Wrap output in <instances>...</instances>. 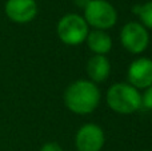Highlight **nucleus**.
Instances as JSON below:
<instances>
[{
  "instance_id": "obj_1",
  "label": "nucleus",
  "mask_w": 152,
  "mask_h": 151,
  "mask_svg": "<svg viewBox=\"0 0 152 151\" xmlns=\"http://www.w3.org/2000/svg\"><path fill=\"white\" fill-rule=\"evenodd\" d=\"M100 102V91L91 80H76L64 94V103L69 111L86 115L92 112Z\"/></svg>"
},
{
  "instance_id": "obj_2",
  "label": "nucleus",
  "mask_w": 152,
  "mask_h": 151,
  "mask_svg": "<svg viewBox=\"0 0 152 151\" xmlns=\"http://www.w3.org/2000/svg\"><path fill=\"white\" fill-rule=\"evenodd\" d=\"M107 103L119 114H132L142 107V95L129 83H115L107 91Z\"/></svg>"
},
{
  "instance_id": "obj_3",
  "label": "nucleus",
  "mask_w": 152,
  "mask_h": 151,
  "mask_svg": "<svg viewBox=\"0 0 152 151\" xmlns=\"http://www.w3.org/2000/svg\"><path fill=\"white\" fill-rule=\"evenodd\" d=\"M84 20L95 29H108L118 21L115 7L107 0H91L84 8Z\"/></svg>"
},
{
  "instance_id": "obj_4",
  "label": "nucleus",
  "mask_w": 152,
  "mask_h": 151,
  "mask_svg": "<svg viewBox=\"0 0 152 151\" xmlns=\"http://www.w3.org/2000/svg\"><path fill=\"white\" fill-rule=\"evenodd\" d=\"M89 29L83 16L68 13L58 23V36L67 45H79L87 39Z\"/></svg>"
},
{
  "instance_id": "obj_5",
  "label": "nucleus",
  "mask_w": 152,
  "mask_h": 151,
  "mask_svg": "<svg viewBox=\"0 0 152 151\" xmlns=\"http://www.w3.org/2000/svg\"><path fill=\"white\" fill-rule=\"evenodd\" d=\"M120 42L123 47L131 54H142L150 43L148 31L142 23L129 21L121 28Z\"/></svg>"
},
{
  "instance_id": "obj_6",
  "label": "nucleus",
  "mask_w": 152,
  "mask_h": 151,
  "mask_svg": "<svg viewBox=\"0 0 152 151\" xmlns=\"http://www.w3.org/2000/svg\"><path fill=\"white\" fill-rule=\"evenodd\" d=\"M104 131L95 123L81 126L76 133L75 144L77 151H100L104 146Z\"/></svg>"
},
{
  "instance_id": "obj_7",
  "label": "nucleus",
  "mask_w": 152,
  "mask_h": 151,
  "mask_svg": "<svg viewBox=\"0 0 152 151\" xmlns=\"http://www.w3.org/2000/svg\"><path fill=\"white\" fill-rule=\"evenodd\" d=\"M36 13L37 4L35 0H7L5 3V15L15 23H29Z\"/></svg>"
},
{
  "instance_id": "obj_8",
  "label": "nucleus",
  "mask_w": 152,
  "mask_h": 151,
  "mask_svg": "<svg viewBox=\"0 0 152 151\" xmlns=\"http://www.w3.org/2000/svg\"><path fill=\"white\" fill-rule=\"evenodd\" d=\"M129 84L135 88H148L152 86V60L148 58H139L128 67Z\"/></svg>"
},
{
  "instance_id": "obj_9",
  "label": "nucleus",
  "mask_w": 152,
  "mask_h": 151,
  "mask_svg": "<svg viewBox=\"0 0 152 151\" xmlns=\"http://www.w3.org/2000/svg\"><path fill=\"white\" fill-rule=\"evenodd\" d=\"M111 72L110 60L105 58V55H94L88 60L87 64V74L91 78L92 83L104 82Z\"/></svg>"
},
{
  "instance_id": "obj_10",
  "label": "nucleus",
  "mask_w": 152,
  "mask_h": 151,
  "mask_svg": "<svg viewBox=\"0 0 152 151\" xmlns=\"http://www.w3.org/2000/svg\"><path fill=\"white\" fill-rule=\"evenodd\" d=\"M86 42L89 50L95 52V55H105L112 48L111 36L102 29H94V31L88 32Z\"/></svg>"
},
{
  "instance_id": "obj_11",
  "label": "nucleus",
  "mask_w": 152,
  "mask_h": 151,
  "mask_svg": "<svg viewBox=\"0 0 152 151\" xmlns=\"http://www.w3.org/2000/svg\"><path fill=\"white\" fill-rule=\"evenodd\" d=\"M132 12H135L139 16L142 24L145 28H151L152 29V0L147 1L142 5H135L132 8Z\"/></svg>"
},
{
  "instance_id": "obj_12",
  "label": "nucleus",
  "mask_w": 152,
  "mask_h": 151,
  "mask_svg": "<svg viewBox=\"0 0 152 151\" xmlns=\"http://www.w3.org/2000/svg\"><path fill=\"white\" fill-rule=\"evenodd\" d=\"M142 106H144L148 110H152V86L145 88L144 95H142Z\"/></svg>"
},
{
  "instance_id": "obj_13",
  "label": "nucleus",
  "mask_w": 152,
  "mask_h": 151,
  "mask_svg": "<svg viewBox=\"0 0 152 151\" xmlns=\"http://www.w3.org/2000/svg\"><path fill=\"white\" fill-rule=\"evenodd\" d=\"M40 151H63V149H61L58 143L51 142V143H45L44 146L40 149Z\"/></svg>"
},
{
  "instance_id": "obj_14",
  "label": "nucleus",
  "mask_w": 152,
  "mask_h": 151,
  "mask_svg": "<svg viewBox=\"0 0 152 151\" xmlns=\"http://www.w3.org/2000/svg\"><path fill=\"white\" fill-rule=\"evenodd\" d=\"M91 1V0H75V4H76V7H79V8H86L87 5H88V3Z\"/></svg>"
},
{
  "instance_id": "obj_15",
  "label": "nucleus",
  "mask_w": 152,
  "mask_h": 151,
  "mask_svg": "<svg viewBox=\"0 0 152 151\" xmlns=\"http://www.w3.org/2000/svg\"><path fill=\"white\" fill-rule=\"evenodd\" d=\"M144 151H147V150H144Z\"/></svg>"
}]
</instances>
